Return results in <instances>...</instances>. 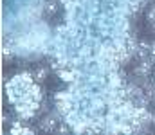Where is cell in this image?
Wrapping results in <instances>:
<instances>
[{"label": "cell", "instance_id": "1", "mask_svg": "<svg viewBox=\"0 0 155 135\" xmlns=\"http://www.w3.org/2000/svg\"><path fill=\"white\" fill-rule=\"evenodd\" d=\"M148 20H152V24L155 22V7H150V11H148Z\"/></svg>", "mask_w": 155, "mask_h": 135}, {"label": "cell", "instance_id": "2", "mask_svg": "<svg viewBox=\"0 0 155 135\" xmlns=\"http://www.w3.org/2000/svg\"><path fill=\"white\" fill-rule=\"evenodd\" d=\"M43 76H45V70H43V69H40L38 74H36V78H38V79H43Z\"/></svg>", "mask_w": 155, "mask_h": 135}]
</instances>
